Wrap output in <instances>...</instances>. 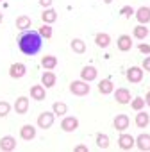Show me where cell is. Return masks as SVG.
Instances as JSON below:
<instances>
[{
  "label": "cell",
  "mask_w": 150,
  "mask_h": 152,
  "mask_svg": "<svg viewBox=\"0 0 150 152\" xmlns=\"http://www.w3.org/2000/svg\"><path fill=\"white\" fill-rule=\"evenodd\" d=\"M43 47V38L36 31H25L18 38V48L25 56H36Z\"/></svg>",
  "instance_id": "obj_1"
},
{
  "label": "cell",
  "mask_w": 150,
  "mask_h": 152,
  "mask_svg": "<svg viewBox=\"0 0 150 152\" xmlns=\"http://www.w3.org/2000/svg\"><path fill=\"white\" fill-rule=\"evenodd\" d=\"M70 91L73 93V95H77V97H84V95H88L90 93V84L86 83V81H71L70 83Z\"/></svg>",
  "instance_id": "obj_2"
},
{
  "label": "cell",
  "mask_w": 150,
  "mask_h": 152,
  "mask_svg": "<svg viewBox=\"0 0 150 152\" xmlns=\"http://www.w3.org/2000/svg\"><path fill=\"white\" fill-rule=\"evenodd\" d=\"M143 75H145V72H143L139 66H130V68L127 70V81L138 84V83L143 81Z\"/></svg>",
  "instance_id": "obj_3"
},
{
  "label": "cell",
  "mask_w": 150,
  "mask_h": 152,
  "mask_svg": "<svg viewBox=\"0 0 150 152\" xmlns=\"http://www.w3.org/2000/svg\"><path fill=\"white\" fill-rule=\"evenodd\" d=\"M52 124H54V113L45 111L38 116V127L39 129H48V127H52Z\"/></svg>",
  "instance_id": "obj_4"
},
{
  "label": "cell",
  "mask_w": 150,
  "mask_h": 152,
  "mask_svg": "<svg viewBox=\"0 0 150 152\" xmlns=\"http://www.w3.org/2000/svg\"><path fill=\"white\" fill-rule=\"evenodd\" d=\"M97 75H98V72H97V68L91 66V64H88V66H84V68L81 70V79L86 81V83L95 81V79H97Z\"/></svg>",
  "instance_id": "obj_5"
},
{
  "label": "cell",
  "mask_w": 150,
  "mask_h": 152,
  "mask_svg": "<svg viewBox=\"0 0 150 152\" xmlns=\"http://www.w3.org/2000/svg\"><path fill=\"white\" fill-rule=\"evenodd\" d=\"M25 73H27V68H25L23 63H15V64H11V68H9V75H11L13 79H22Z\"/></svg>",
  "instance_id": "obj_6"
},
{
  "label": "cell",
  "mask_w": 150,
  "mask_h": 152,
  "mask_svg": "<svg viewBox=\"0 0 150 152\" xmlns=\"http://www.w3.org/2000/svg\"><path fill=\"white\" fill-rule=\"evenodd\" d=\"M61 127H63V131H66V132H73L75 129L79 127V120L75 118V116H64L63 122H61Z\"/></svg>",
  "instance_id": "obj_7"
},
{
  "label": "cell",
  "mask_w": 150,
  "mask_h": 152,
  "mask_svg": "<svg viewBox=\"0 0 150 152\" xmlns=\"http://www.w3.org/2000/svg\"><path fill=\"white\" fill-rule=\"evenodd\" d=\"M114 100H116L118 104H129V102L132 100L130 91H129L127 88H118V90L114 91Z\"/></svg>",
  "instance_id": "obj_8"
},
{
  "label": "cell",
  "mask_w": 150,
  "mask_h": 152,
  "mask_svg": "<svg viewBox=\"0 0 150 152\" xmlns=\"http://www.w3.org/2000/svg\"><path fill=\"white\" fill-rule=\"evenodd\" d=\"M113 124H114V129H116V131L123 132L125 129H129V124H130V120H129V116H127V115H116Z\"/></svg>",
  "instance_id": "obj_9"
},
{
  "label": "cell",
  "mask_w": 150,
  "mask_h": 152,
  "mask_svg": "<svg viewBox=\"0 0 150 152\" xmlns=\"http://www.w3.org/2000/svg\"><path fill=\"white\" fill-rule=\"evenodd\" d=\"M16 148V140L13 136H4V138H0V150H4V152H11Z\"/></svg>",
  "instance_id": "obj_10"
},
{
  "label": "cell",
  "mask_w": 150,
  "mask_h": 152,
  "mask_svg": "<svg viewBox=\"0 0 150 152\" xmlns=\"http://www.w3.org/2000/svg\"><path fill=\"white\" fill-rule=\"evenodd\" d=\"M134 141L136 140L130 134H120V138H118V145H120L122 150H130L134 147Z\"/></svg>",
  "instance_id": "obj_11"
},
{
  "label": "cell",
  "mask_w": 150,
  "mask_h": 152,
  "mask_svg": "<svg viewBox=\"0 0 150 152\" xmlns=\"http://www.w3.org/2000/svg\"><path fill=\"white\" fill-rule=\"evenodd\" d=\"M134 15H136L138 22H139L141 25H145V23H148V22H150V7H146V6H141Z\"/></svg>",
  "instance_id": "obj_12"
},
{
  "label": "cell",
  "mask_w": 150,
  "mask_h": 152,
  "mask_svg": "<svg viewBox=\"0 0 150 152\" xmlns=\"http://www.w3.org/2000/svg\"><path fill=\"white\" fill-rule=\"evenodd\" d=\"M55 83H57V79H55V73H54L52 70H47V72L41 75V84H43L45 88H52V86H55Z\"/></svg>",
  "instance_id": "obj_13"
},
{
  "label": "cell",
  "mask_w": 150,
  "mask_h": 152,
  "mask_svg": "<svg viewBox=\"0 0 150 152\" xmlns=\"http://www.w3.org/2000/svg\"><path fill=\"white\" fill-rule=\"evenodd\" d=\"M15 111L18 115H25L29 111V99L27 97H18L15 102Z\"/></svg>",
  "instance_id": "obj_14"
},
{
  "label": "cell",
  "mask_w": 150,
  "mask_h": 152,
  "mask_svg": "<svg viewBox=\"0 0 150 152\" xmlns=\"http://www.w3.org/2000/svg\"><path fill=\"white\" fill-rule=\"evenodd\" d=\"M118 48H120L122 52H129V50L132 48V38L127 36V34H122V36L118 38Z\"/></svg>",
  "instance_id": "obj_15"
},
{
  "label": "cell",
  "mask_w": 150,
  "mask_h": 152,
  "mask_svg": "<svg viewBox=\"0 0 150 152\" xmlns=\"http://www.w3.org/2000/svg\"><path fill=\"white\" fill-rule=\"evenodd\" d=\"M134 143L138 145V148H139V150L148 152V150H150V134H139V136H138V140H136Z\"/></svg>",
  "instance_id": "obj_16"
},
{
  "label": "cell",
  "mask_w": 150,
  "mask_h": 152,
  "mask_svg": "<svg viewBox=\"0 0 150 152\" xmlns=\"http://www.w3.org/2000/svg\"><path fill=\"white\" fill-rule=\"evenodd\" d=\"M113 90H114V84H113L111 79H102L98 83V91L102 95H109V93H113Z\"/></svg>",
  "instance_id": "obj_17"
},
{
  "label": "cell",
  "mask_w": 150,
  "mask_h": 152,
  "mask_svg": "<svg viewBox=\"0 0 150 152\" xmlns=\"http://www.w3.org/2000/svg\"><path fill=\"white\" fill-rule=\"evenodd\" d=\"M20 136H22V140L31 141V140L36 138V129H34L32 125H23V127L20 129Z\"/></svg>",
  "instance_id": "obj_18"
},
{
  "label": "cell",
  "mask_w": 150,
  "mask_h": 152,
  "mask_svg": "<svg viewBox=\"0 0 150 152\" xmlns=\"http://www.w3.org/2000/svg\"><path fill=\"white\" fill-rule=\"evenodd\" d=\"M95 43H97V47L106 48V47H109V43H111V36L106 34V32H98V34L95 36Z\"/></svg>",
  "instance_id": "obj_19"
},
{
  "label": "cell",
  "mask_w": 150,
  "mask_h": 152,
  "mask_svg": "<svg viewBox=\"0 0 150 152\" xmlns=\"http://www.w3.org/2000/svg\"><path fill=\"white\" fill-rule=\"evenodd\" d=\"M148 122H150L148 113H145L143 109H141V111H138V115H136V125H138L139 129H145V127L148 125Z\"/></svg>",
  "instance_id": "obj_20"
},
{
  "label": "cell",
  "mask_w": 150,
  "mask_h": 152,
  "mask_svg": "<svg viewBox=\"0 0 150 152\" xmlns=\"http://www.w3.org/2000/svg\"><path fill=\"white\" fill-rule=\"evenodd\" d=\"M41 20H43L45 23H54V22L57 20V13H55L54 9H50V7H47V9L41 13Z\"/></svg>",
  "instance_id": "obj_21"
},
{
  "label": "cell",
  "mask_w": 150,
  "mask_h": 152,
  "mask_svg": "<svg viewBox=\"0 0 150 152\" xmlns=\"http://www.w3.org/2000/svg\"><path fill=\"white\" fill-rule=\"evenodd\" d=\"M41 66H43L45 70H54V68L57 66V57H55V56H45V57L41 59Z\"/></svg>",
  "instance_id": "obj_22"
},
{
  "label": "cell",
  "mask_w": 150,
  "mask_h": 152,
  "mask_svg": "<svg viewBox=\"0 0 150 152\" xmlns=\"http://www.w3.org/2000/svg\"><path fill=\"white\" fill-rule=\"evenodd\" d=\"M71 50L75 52V54H84L86 52V43L82 41V39H79V38H75V39H71Z\"/></svg>",
  "instance_id": "obj_23"
},
{
  "label": "cell",
  "mask_w": 150,
  "mask_h": 152,
  "mask_svg": "<svg viewBox=\"0 0 150 152\" xmlns=\"http://www.w3.org/2000/svg\"><path fill=\"white\" fill-rule=\"evenodd\" d=\"M45 95H47V93H45V86H38V84H36V86L31 88V97H32L34 100H43Z\"/></svg>",
  "instance_id": "obj_24"
},
{
  "label": "cell",
  "mask_w": 150,
  "mask_h": 152,
  "mask_svg": "<svg viewBox=\"0 0 150 152\" xmlns=\"http://www.w3.org/2000/svg\"><path fill=\"white\" fill-rule=\"evenodd\" d=\"M52 109H54V115H55V116H64V115L68 113V106H66L64 102H54Z\"/></svg>",
  "instance_id": "obj_25"
},
{
  "label": "cell",
  "mask_w": 150,
  "mask_h": 152,
  "mask_svg": "<svg viewBox=\"0 0 150 152\" xmlns=\"http://www.w3.org/2000/svg\"><path fill=\"white\" fill-rule=\"evenodd\" d=\"M31 27V18L29 16H18L16 18V29H20V31H27Z\"/></svg>",
  "instance_id": "obj_26"
},
{
  "label": "cell",
  "mask_w": 150,
  "mask_h": 152,
  "mask_svg": "<svg viewBox=\"0 0 150 152\" xmlns=\"http://www.w3.org/2000/svg\"><path fill=\"white\" fill-rule=\"evenodd\" d=\"M132 34H134V38H138V39H145L146 36H148V29L145 27V25H136L134 27V31H132Z\"/></svg>",
  "instance_id": "obj_27"
},
{
  "label": "cell",
  "mask_w": 150,
  "mask_h": 152,
  "mask_svg": "<svg viewBox=\"0 0 150 152\" xmlns=\"http://www.w3.org/2000/svg\"><path fill=\"white\" fill-rule=\"evenodd\" d=\"M97 145L100 147V148H109V136L107 134H104V132H100V134H97Z\"/></svg>",
  "instance_id": "obj_28"
},
{
  "label": "cell",
  "mask_w": 150,
  "mask_h": 152,
  "mask_svg": "<svg viewBox=\"0 0 150 152\" xmlns=\"http://www.w3.org/2000/svg\"><path fill=\"white\" fill-rule=\"evenodd\" d=\"M38 32H39V34H41V38H45V39L52 38V34H54V31H52L50 23H45V25H41V27L38 29Z\"/></svg>",
  "instance_id": "obj_29"
},
{
  "label": "cell",
  "mask_w": 150,
  "mask_h": 152,
  "mask_svg": "<svg viewBox=\"0 0 150 152\" xmlns=\"http://www.w3.org/2000/svg\"><path fill=\"white\" fill-rule=\"evenodd\" d=\"M145 104H146V102H145V99H141V97H136V99L130 102V106H132L134 111H141V109L145 107Z\"/></svg>",
  "instance_id": "obj_30"
},
{
  "label": "cell",
  "mask_w": 150,
  "mask_h": 152,
  "mask_svg": "<svg viewBox=\"0 0 150 152\" xmlns=\"http://www.w3.org/2000/svg\"><path fill=\"white\" fill-rule=\"evenodd\" d=\"M9 111H11V106H9V102H0V116H7L9 115Z\"/></svg>",
  "instance_id": "obj_31"
},
{
  "label": "cell",
  "mask_w": 150,
  "mask_h": 152,
  "mask_svg": "<svg viewBox=\"0 0 150 152\" xmlns=\"http://www.w3.org/2000/svg\"><path fill=\"white\" fill-rule=\"evenodd\" d=\"M120 13H122L125 18H130V16L134 15V9H132L130 6H125V7H122V11H120Z\"/></svg>",
  "instance_id": "obj_32"
},
{
  "label": "cell",
  "mask_w": 150,
  "mask_h": 152,
  "mask_svg": "<svg viewBox=\"0 0 150 152\" xmlns=\"http://www.w3.org/2000/svg\"><path fill=\"white\" fill-rule=\"evenodd\" d=\"M138 48H139V52H143V54H148V56H150V45L139 43V45H138Z\"/></svg>",
  "instance_id": "obj_33"
},
{
  "label": "cell",
  "mask_w": 150,
  "mask_h": 152,
  "mask_svg": "<svg viewBox=\"0 0 150 152\" xmlns=\"http://www.w3.org/2000/svg\"><path fill=\"white\" fill-rule=\"evenodd\" d=\"M143 70H145V72H150V56L145 57V61H143Z\"/></svg>",
  "instance_id": "obj_34"
},
{
  "label": "cell",
  "mask_w": 150,
  "mask_h": 152,
  "mask_svg": "<svg viewBox=\"0 0 150 152\" xmlns=\"http://www.w3.org/2000/svg\"><path fill=\"white\" fill-rule=\"evenodd\" d=\"M52 2H54V0H39V4H41L43 7H50V6H52Z\"/></svg>",
  "instance_id": "obj_35"
},
{
  "label": "cell",
  "mask_w": 150,
  "mask_h": 152,
  "mask_svg": "<svg viewBox=\"0 0 150 152\" xmlns=\"http://www.w3.org/2000/svg\"><path fill=\"white\" fill-rule=\"evenodd\" d=\"M75 152H88V147L86 145H79V147H75Z\"/></svg>",
  "instance_id": "obj_36"
},
{
  "label": "cell",
  "mask_w": 150,
  "mask_h": 152,
  "mask_svg": "<svg viewBox=\"0 0 150 152\" xmlns=\"http://www.w3.org/2000/svg\"><path fill=\"white\" fill-rule=\"evenodd\" d=\"M145 102H146V106H150V91L145 95Z\"/></svg>",
  "instance_id": "obj_37"
},
{
  "label": "cell",
  "mask_w": 150,
  "mask_h": 152,
  "mask_svg": "<svg viewBox=\"0 0 150 152\" xmlns=\"http://www.w3.org/2000/svg\"><path fill=\"white\" fill-rule=\"evenodd\" d=\"M2 20H4V16H2V13H0V23H2Z\"/></svg>",
  "instance_id": "obj_38"
},
{
  "label": "cell",
  "mask_w": 150,
  "mask_h": 152,
  "mask_svg": "<svg viewBox=\"0 0 150 152\" xmlns=\"http://www.w3.org/2000/svg\"><path fill=\"white\" fill-rule=\"evenodd\" d=\"M0 2H2V0H0Z\"/></svg>",
  "instance_id": "obj_39"
}]
</instances>
